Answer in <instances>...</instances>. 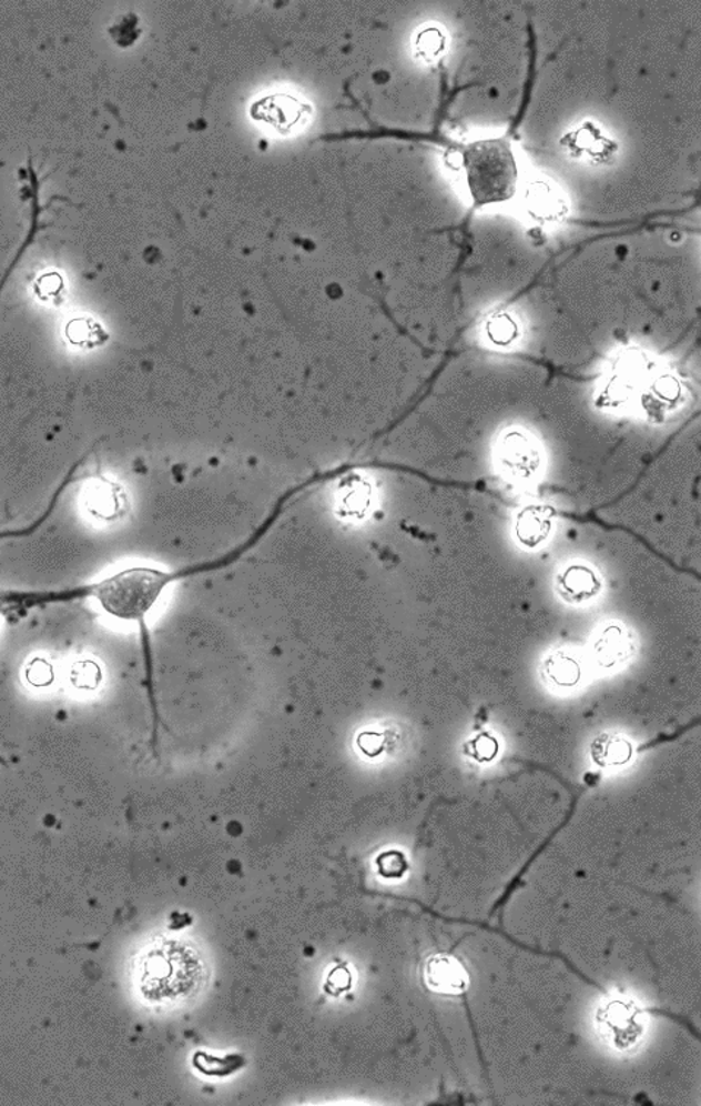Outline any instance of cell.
<instances>
[{"label":"cell","mask_w":701,"mask_h":1106,"mask_svg":"<svg viewBox=\"0 0 701 1106\" xmlns=\"http://www.w3.org/2000/svg\"><path fill=\"white\" fill-rule=\"evenodd\" d=\"M433 36H435V31L424 32V34L419 37L418 48L419 50H421L424 57H427V54L430 53H436L438 52L437 49H440L441 46L440 34H437V37Z\"/></svg>","instance_id":"obj_17"},{"label":"cell","mask_w":701,"mask_h":1106,"mask_svg":"<svg viewBox=\"0 0 701 1106\" xmlns=\"http://www.w3.org/2000/svg\"><path fill=\"white\" fill-rule=\"evenodd\" d=\"M648 1012L653 1013V1014H661V1016L670 1017V1018H672V1020H675L677 1023H684V1025L687 1026V1029L693 1030V1034L695 1036H698V1030H695L694 1027L691 1026V1023H689V1022H682L681 1017L673 1016V1014L668 1013V1012L657 1011V1008H650V1011H648Z\"/></svg>","instance_id":"obj_18"},{"label":"cell","mask_w":701,"mask_h":1106,"mask_svg":"<svg viewBox=\"0 0 701 1106\" xmlns=\"http://www.w3.org/2000/svg\"><path fill=\"white\" fill-rule=\"evenodd\" d=\"M496 464L502 476L511 482H532L541 472V449L528 432L511 428L498 436Z\"/></svg>","instance_id":"obj_4"},{"label":"cell","mask_w":701,"mask_h":1106,"mask_svg":"<svg viewBox=\"0 0 701 1106\" xmlns=\"http://www.w3.org/2000/svg\"><path fill=\"white\" fill-rule=\"evenodd\" d=\"M638 644L633 631L622 622H607L595 633L590 656L599 670L613 671L634 657Z\"/></svg>","instance_id":"obj_6"},{"label":"cell","mask_w":701,"mask_h":1106,"mask_svg":"<svg viewBox=\"0 0 701 1106\" xmlns=\"http://www.w3.org/2000/svg\"><path fill=\"white\" fill-rule=\"evenodd\" d=\"M426 983L436 993L459 995L468 988V972L458 958L449 954H436L428 958Z\"/></svg>","instance_id":"obj_10"},{"label":"cell","mask_w":701,"mask_h":1106,"mask_svg":"<svg viewBox=\"0 0 701 1106\" xmlns=\"http://www.w3.org/2000/svg\"><path fill=\"white\" fill-rule=\"evenodd\" d=\"M189 573L169 574L163 571L136 566L92 585L91 594L109 615L123 621L144 624L148 612L159 601L163 590L174 580Z\"/></svg>","instance_id":"obj_2"},{"label":"cell","mask_w":701,"mask_h":1106,"mask_svg":"<svg viewBox=\"0 0 701 1106\" xmlns=\"http://www.w3.org/2000/svg\"><path fill=\"white\" fill-rule=\"evenodd\" d=\"M603 582L597 570L588 564H570L558 573L556 592L569 605H583L601 594Z\"/></svg>","instance_id":"obj_8"},{"label":"cell","mask_w":701,"mask_h":1106,"mask_svg":"<svg viewBox=\"0 0 701 1106\" xmlns=\"http://www.w3.org/2000/svg\"><path fill=\"white\" fill-rule=\"evenodd\" d=\"M136 984L142 997L155 1004L195 997L205 984L204 957L192 943L161 938L136 962Z\"/></svg>","instance_id":"obj_1"},{"label":"cell","mask_w":701,"mask_h":1106,"mask_svg":"<svg viewBox=\"0 0 701 1106\" xmlns=\"http://www.w3.org/2000/svg\"><path fill=\"white\" fill-rule=\"evenodd\" d=\"M518 335V326L506 315L496 316L488 324V338L497 345H509Z\"/></svg>","instance_id":"obj_15"},{"label":"cell","mask_w":701,"mask_h":1106,"mask_svg":"<svg viewBox=\"0 0 701 1106\" xmlns=\"http://www.w3.org/2000/svg\"><path fill=\"white\" fill-rule=\"evenodd\" d=\"M69 338L75 341L77 344H92L90 341L99 343L101 338H103V330L99 325L92 324V322H81L80 320L73 322L72 326L69 325Z\"/></svg>","instance_id":"obj_16"},{"label":"cell","mask_w":701,"mask_h":1106,"mask_svg":"<svg viewBox=\"0 0 701 1106\" xmlns=\"http://www.w3.org/2000/svg\"><path fill=\"white\" fill-rule=\"evenodd\" d=\"M377 868H379V874L383 878L398 879L404 877L409 865L403 852L387 851L383 852L379 858H377Z\"/></svg>","instance_id":"obj_14"},{"label":"cell","mask_w":701,"mask_h":1106,"mask_svg":"<svg viewBox=\"0 0 701 1106\" xmlns=\"http://www.w3.org/2000/svg\"><path fill=\"white\" fill-rule=\"evenodd\" d=\"M588 665L573 648H556L541 663V677L556 693H570L586 681Z\"/></svg>","instance_id":"obj_7"},{"label":"cell","mask_w":701,"mask_h":1106,"mask_svg":"<svg viewBox=\"0 0 701 1106\" xmlns=\"http://www.w3.org/2000/svg\"><path fill=\"white\" fill-rule=\"evenodd\" d=\"M90 501L91 513L100 519H110L118 514L119 497L110 486H96Z\"/></svg>","instance_id":"obj_13"},{"label":"cell","mask_w":701,"mask_h":1106,"mask_svg":"<svg viewBox=\"0 0 701 1106\" xmlns=\"http://www.w3.org/2000/svg\"><path fill=\"white\" fill-rule=\"evenodd\" d=\"M498 751H500V742L488 731L479 732L465 744V754L479 764L495 762Z\"/></svg>","instance_id":"obj_12"},{"label":"cell","mask_w":701,"mask_h":1106,"mask_svg":"<svg viewBox=\"0 0 701 1106\" xmlns=\"http://www.w3.org/2000/svg\"><path fill=\"white\" fill-rule=\"evenodd\" d=\"M590 757L601 768L627 766L634 757V746L629 737L620 734H599L590 744Z\"/></svg>","instance_id":"obj_11"},{"label":"cell","mask_w":701,"mask_h":1106,"mask_svg":"<svg viewBox=\"0 0 701 1106\" xmlns=\"http://www.w3.org/2000/svg\"><path fill=\"white\" fill-rule=\"evenodd\" d=\"M464 164L475 204H497L515 195L518 164L506 140L473 142L464 151Z\"/></svg>","instance_id":"obj_3"},{"label":"cell","mask_w":701,"mask_h":1106,"mask_svg":"<svg viewBox=\"0 0 701 1106\" xmlns=\"http://www.w3.org/2000/svg\"><path fill=\"white\" fill-rule=\"evenodd\" d=\"M555 524V511L548 505H528L516 517L515 537L526 551H535L548 541Z\"/></svg>","instance_id":"obj_9"},{"label":"cell","mask_w":701,"mask_h":1106,"mask_svg":"<svg viewBox=\"0 0 701 1106\" xmlns=\"http://www.w3.org/2000/svg\"><path fill=\"white\" fill-rule=\"evenodd\" d=\"M312 113L311 104L287 92L262 97L251 108V117L257 123L281 135L302 131L311 122Z\"/></svg>","instance_id":"obj_5"}]
</instances>
